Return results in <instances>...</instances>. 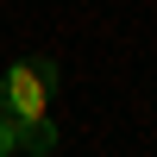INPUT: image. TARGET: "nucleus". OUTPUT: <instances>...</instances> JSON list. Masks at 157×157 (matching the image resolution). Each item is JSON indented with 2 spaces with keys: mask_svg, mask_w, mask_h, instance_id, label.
<instances>
[{
  "mask_svg": "<svg viewBox=\"0 0 157 157\" xmlns=\"http://www.w3.org/2000/svg\"><path fill=\"white\" fill-rule=\"evenodd\" d=\"M0 94H6V113L19 126V151L25 157H50L57 151V113H50V94H57V63L50 57H19L6 75H0Z\"/></svg>",
  "mask_w": 157,
  "mask_h": 157,
  "instance_id": "1",
  "label": "nucleus"
},
{
  "mask_svg": "<svg viewBox=\"0 0 157 157\" xmlns=\"http://www.w3.org/2000/svg\"><path fill=\"white\" fill-rule=\"evenodd\" d=\"M19 151V126H13V113H6V94H0V157H13Z\"/></svg>",
  "mask_w": 157,
  "mask_h": 157,
  "instance_id": "2",
  "label": "nucleus"
}]
</instances>
